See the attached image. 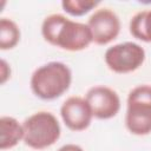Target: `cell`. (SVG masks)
Here are the masks:
<instances>
[{"mask_svg": "<svg viewBox=\"0 0 151 151\" xmlns=\"http://www.w3.org/2000/svg\"><path fill=\"white\" fill-rule=\"evenodd\" d=\"M11 77V67L6 63V60L1 59L0 61V83L1 85L7 81V79Z\"/></svg>", "mask_w": 151, "mask_h": 151, "instance_id": "13", "label": "cell"}, {"mask_svg": "<svg viewBox=\"0 0 151 151\" xmlns=\"http://www.w3.org/2000/svg\"><path fill=\"white\" fill-rule=\"evenodd\" d=\"M104 60L112 72L126 74L134 72L143 65L145 51L137 42L125 41L109 47L104 54Z\"/></svg>", "mask_w": 151, "mask_h": 151, "instance_id": "5", "label": "cell"}, {"mask_svg": "<svg viewBox=\"0 0 151 151\" xmlns=\"http://www.w3.org/2000/svg\"><path fill=\"white\" fill-rule=\"evenodd\" d=\"M129 29L136 39L151 42V8L137 12L130 20Z\"/></svg>", "mask_w": 151, "mask_h": 151, "instance_id": "10", "label": "cell"}, {"mask_svg": "<svg viewBox=\"0 0 151 151\" xmlns=\"http://www.w3.org/2000/svg\"><path fill=\"white\" fill-rule=\"evenodd\" d=\"M20 40V29L18 25L8 18H1L0 20V48L12 50L18 45Z\"/></svg>", "mask_w": 151, "mask_h": 151, "instance_id": "11", "label": "cell"}, {"mask_svg": "<svg viewBox=\"0 0 151 151\" xmlns=\"http://www.w3.org/2000/svg\"><path fill=\"white\" fill-rule=\"evenodd\" d=\"M72 72L60 61H50L38 67L31 77L32 92L42 100H53L63 96L71 86Z\"/></svg>", "mask_w": 151, "mask_h": 151, "instance_id": "2", "label": "cell"}, {"mask_svg": "<svg viewBox=\"0 0 151 151\" xmlns=\"http://www.w3.org/2000/svg\"><path fill=\"white\" fill-rule=\"evenodd\" d=\"M125 125L136 136L151 133V85H139L129 92Z\"/></svg>", "mask_w": 151, "mask_h": 151, "instance_id": "4", "label": "cell"}, {"mask_svg": "<svg viewBox=\"0 0 151 151\" xmlns=\"http://www.w3.org/2000/svg\"><path fill=\"white\" fill-rule=\"evenodd\" d=\"M41 34L50 45L70 52L83 51L93 42L86 24L73 21L58 13L50 14L44 19Z\"/></svg>", "mask_w": 151, "mask_h": 151, "instance_id": "1", "label": "cell"}, {"mask_svg": "<svg viewBox=\"0 0 151 151\" xmlns=\"http://www.w3.org/2000/svg\"><path fill=\"white\" fill-rule=\"evenodd\" d=\"M22 139V124H19V122L13 117L2 116L0 118V149H12Z\"/></svg>", "mask_w": 151, "mask_h": 151, "instance_id": "9", "label": "cell"}, {"mask_svg": "<svg viewBox=\"0 0 151 151\" xmlns=\"http://www.w3.org/2000/svg\"><path fill=\"white\" fill-rule=\"evenodd\" d=\"M58 151H84V150L81 146H79L77 144H65Z\"/></svg>", "mask_w": 151, "mask_h": 151, "instance_id": "14", "label": "cell"}, {"mask_svg": "<svg viewBox=\"0 0 151 151\" xmlns=\"http://www.w3.org/2000/svg\"><path fill=\"white\" fill-rule=\"evenodd\" d=\"M24 143L34 150L52 146L60 137V124L57 117L47 111H39L22 123Z\"/></svg>", "mask_w": 151, "mask_h": 151, "instance_id": "3", "label": "cell"}, {"mask_svg": "<svg viewBox=\"0 0 151 151\" xmlns=\"http://www.w3.org/2000/svg\"><path fill=\"white\" fill-rule=\"evenodd\" d=\"M60 116L64 124L76 132L86 130L93 118L86 99L79 96L68 97L63 103L60 107Z\"/></svg>", "mask_w": 151, "mask_h": 151, "instance_id": "8", "label": "cell"}, {"mask_svg": "<svg viewBox=\"0 0 151 151\" xmlns=\"http://www.w3.org/2000/svg\"><path fill=\"white\" fill-rule=\"evenodd\" d=\"M85 99L92 111L94 118L98 119H111L117 116L120 110V98L118 93L104 85H97L91 87Z\"/></svg>", "mask_w": 151, "mask_h": 151, "instance_id": "7", "label": "cell"}, {"mask_svg": "<svg viewBox=\"0 0 151 151\" xmlns=\"http://www.w3.org/2000/svg\"><path fill=\"white\" fill-rule=\"evenodd\" d=\"M92 34V41L97 45H107L120 32L119 17L107 7L96 9L86 24Z\"/></svg>", "mask_w": 151, "mask_h": 151, "instance_id": "6", "label": "cell"}, {"mask_svg": "<svg viewBox=\"0 0 151 151\" xmlns=\"http://www.w3.org/2000/svg\"><path fill=\"white\" fill-rule=\"evenodd\" d=\"M99 5V1L93 0H64L61 2L63 9L73 17H81Z\"/></svg>", "mask_w": 151, "mask_h": 151, "instance_id": "12", "label": "cell"}]
</instances>
